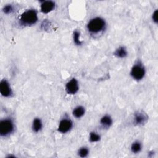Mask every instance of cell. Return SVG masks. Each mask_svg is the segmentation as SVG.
Listing matches in <instances>:
<instances>
[{
	"instance_id": "6da1fadb",
	"label": "cell",
	"mask_w": 158,
	"mask_h": 158,
	"mask_svg": "<svg viewBox=\"0 0 158 158\" xmlns=\"http://www.w3.org/2000/svg\"><path fill=\"white\" fill-rule=\"evenodd\" d=\"M20 22L24 25H31L35 24L38 21L37 13L35 10L25 11L20 17Z\"/></svg>"
},
{
	"instance_id": "7a4b0ae2",
	"label": "cell",
	"mask_w": 158,
	"mask_h": 158,
	"mask_svg": "<svg viewBox=\"0 0 158 158\" xmlns=\"http://www.w3.org/2000/svg\"><path fill=\"white\" fill-rule=\"evenodd\" d=\"M105 27V22L100 17H96L91 19L87 25V29L89 32L97 34L102 31Z\"/></svg>"
},
{
	"instance_id": "3957f363",
	"label": "cell",
	"mask_w": 158,
	"mask_h": 158,
	"mask_svg": "<svg viewBox=\"0 0 158 158\" xmlns=\"http://www.w3.org/2000/svg\"><path fill=\"white\" fill-rule=\"evenodd\" d=\"M14 130V125L11 120L4 119L0 123V134L1 136H7Z\"/></svg>"
},
{
	"instance_id": "277c9868",
	"label": "cell",
	"mask_w": 158,
	"mask_h": 158,
	"mask_svg": "<svg viewBox=\"0 0 158 158\" xmlns=\"http://www.w3.org/2000/svg\"><path fill=\"white\" fill-rule=\"evenodd\" d=\"M145 74V71L143 66L140 64H136L133 67L131 70V75L135 80H140L143 78Z\"/></svg>"
},
{
	"instance_id": "5b68a950",
	"label": "cell",
	"mask_w": 158,
	"mask_h": 158,
	"mask_svg": "<svg viewBox=\"0 0 158 158\" xmlns=\"http://www.w3.org/2000/svg\"><path fill=\"white\" fill-rule=\"evenodd\" d=\"M72 122L69 119L62 120L59 125L58 131L62 134H65L72 129Z\"/></svg>"
},
{
	"instance_id": "8992f818",
	"label": "cell",
	"mask_w": 158,
	"mask_h": 158,
	"mask_svg": "<svg viewBox=\"0 0 158 158\" xmlns=\"http://www.w3.org/2000/svg\"><path fill=\"white\" fill-rule=\"evenodd\" d=\"M65 90L67 93L70 95H74L77 93L78 90V85L75 78H72L67 83Z\"/></svg>"
},
{
	"instance_id": "52a82bcc",
	"label": "cell",
	"mask_w": 158,
	"mask_h": 158,
	"mask_svg": "<svg viewBox=\"0 0 158 158\" xmlns=\"http://www.w3.org/2000/svg\"><path fill=\"white\" fill-rule=\"evenodd\" d=\"M0 92L3 96L8 97L12 94V91L9 87L8 82L6 80H3L0 83Z\"/></svg>"
},
{
	"instance_id": "ba28073f",
	"label": "cell",
	"mask_w": 158,
	"mask_h": 158,
	"mask_svg": "<svg viewBox=\"0 0 158 158\" xmlns=\"http://www.w3.org/2000/svg\"><path fill=\"white\" fill-rule=\"evenodd\" d=\"M55 7V3L51 1H43L41 5V10L43 13H48L53 10Z\"/></svg>"
},
{
	"instance_id": "9c48e42d",
	"label": "cell",
	"mask_w": 158,
	"mask_h": 158,
	"mask_svg": "<svg viewBox=\"0 0 158 158\" xmlns=\"http://www.w3.org/2000/svg\"><path fill=\"white\" fill-rule=\"evenodd\" d=\"M147 117L144 114L141 113H138L135 115V121L136 124H142L145 122Z\"/></svg>"
},
{
	"instance_id": "30bf717a",
	"label": "cell",
	"mask_w": 158,
	"mask_h": 158,
	"mask_svg": "<svg viewBox=\"0 0 158 158\" xmlns=\"http://www.w3.org/2000/svg\"><path fill=\"white\" fill-rule=\"evenodd\" d=\"M42 128V123L40 119H35L33 122L32 129L35 132H38Z\"/></svg>"
},
{
	"instance_id": "8fae6325",
	"label": "cell",
	"mask_w": 158,
	"mask_h": 158,
	"mask_svg": "<svg viewBox=\"0 0 158 158\" xmlns=\"http://www.w3.org/2000/svg\"><path fill=\"white\" fill-rule=\"evenodd\" d=\"M72 113L76 118H80L85 114V109L82 106H78L74 109Z\"/></svg>"
},
{
	"instance_id": "7c38bea8",
	"label": "cell",
	"mask_w": 158,
	"mask_h": 158,
	"mask_svg": "<svg viewBox=\"0 0 158 158\" xmlns=\"http://www.w3.org/2000/svg\"><path fill=\"white\" fill-rule=\"evenodd\" d=\"M100 122L103 126L108 127L111 126L112 123H113V121H112V119L110 116H105L101 118Z\"/></svg>"
},
{
	"instance_id": "4fadbf2b",
	"label": "cell",
	"mask_w": 158,
	"mask_h": 158,
	"mask_svg": "<svg viewBox=\"0 0 158 158\" xmlns=\"http://www.w3.org/2000/svg\"><path fill=\"white\" fill-rule=\"evenodd\" d=\"M115 56H116L118 57H126L127 55V50H126L124 47H120L119 48L114 52Z\"/></svg>"
},
{
	"instance_id": "5bb4252c",
	"label": "cell",
	"mask_w": 158,
	"mask_h": 158,
	"mask_svg": "<svg viewBox=\"0 0 158 158\" xmlns=\"http://www.w3.org/2000/svg\"><path fill=\"white\" fill-rule=\"evenodd\" d=\"M131 151H132L133 153H137L138 152H140L141 149V144L139 142H135L132 144V145H131Z\"/></svg>"
},
{
	"instance_id": "9a60e30c",
	"label": "cell",
	"mask_w": 158,
	"mask_h": 158,
	"mask_svg": "<svg viewBox=\"0 0 158 158\" xmlns=\"http://www.w3.org/2000/svg\"><path fill=\"white\" fill-rule=\"evenodd\" d=\"M90 140L91 142H96L100 140V136L95 132H91L90 134Z\"/></svg>"
},
{
	"instance_id": "2e32d148",
	"label": "cell",
	"mask_w": 158,
	"mask_h": 158,
	"mask_svg": "<svg viewBox=\"0 0 158 158\" xmlns=\"http://www.w3.org/2000/svg\"><path fill=\"white\" fill-rule=\"evenodd\" d=\"M88 154V149L87 148L85 147L82 148L78 151V155L82 157H86L87 156Z\"/></svg>"
},
{
	"instance_id": "e0dca14e",
	"label": "cell",
	"mask_w": 158,
	"mask_h": 158,
	"mask_svg": "<svg viewBox=\"0 0 158 158\" xmlns=\"http://www.w3.org/2000/svg\"><path fill=\"white\" fill-rule=\"evenodd\" d=\"M74 40L76 45H80L82 42L80 40V34L78 32H75L74 34Z\"/></svg>"
},
{
	"instance_id": "ac0fdd59",
	"label": "cell",
	"mask_w": 158,
	"mask_h": 158,
	"mask_svg": "<svg viewBox=\"0 0 158 158\" xmlns=\"http://www.w3.org/2000/svg\"><path fill=\"white\" fill-rule=\"evenodd\" d=\"M12 11H13V8H12V6L10 4L4 6L3 8V12L5 13V14H9V13L12 12Z\"/></svg>"
},
{
	"instance_id": "d6986e66",
	"label": "cell",
	"mask_w": 158,
	"mask_h": 158,
	"mask_svg": "<svg viewBox=\"0 0 158 158\" xmlns=\"http://www.w3.org/2000/svg\"><path fill=\"white\" fill-rule=\"evenodd\" d=\"M153 21L157 23V11H155V12L153 13Z\"/></svg>"
}]
</instances>
